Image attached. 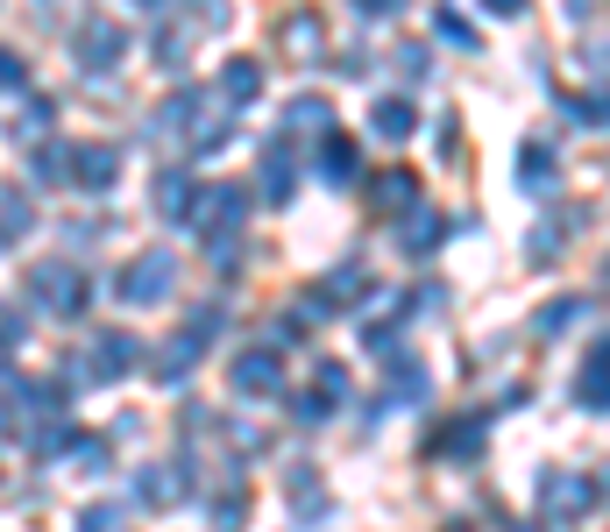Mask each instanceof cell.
Listing matches in <instances>:
<instances>
[{"mask_svg":"<svg viewBox=\"0 0 610 532\" xmlns=\"http://www.w3.org/2000/svg\"><path fill=\"white\" fill-rule=\"evenodd\" d=\"M121 519H128V511H121V504H92V511H86V525H79V532H114V525H121Z\"/></svg>","mask_w":610,"mask_h":532,"instance_id":"21","label":"cell"},{"mask_svg":"<svg viewBox=\"0 0 610 532\" xmlns=\"http://www.w3.org/2000/svg\"><path fill=\"white\" fill-rule=\"evenodd\" d=\"M519 178H532V185L547 193V185H554V149H540V142H532L525 157H519Z\"/></svg>","mask_w":610,"mask_h":532,"instance_id":"14","label":"cell"},{"mask_svg":"<svg viewBox=\"0 0 610 532\" xmlns=\"http://www.w3.org/2000/svg\"><path fill=\"white\" fill-rule=\"evenodd\" d=\"M362 8H391V0H362Z\"/></svg>","mask_w":610,"mask_h":532,"instance_id":"27","label":"cell"},{"mask_svg":"<svg viewBox=\"0 0 610 532\" xmlns=\"http://www.w3.org/2000/svg\"><path fill=\"white\" fill-rule=\"evenodd\" d=\"M370 128H376V136H391V142H405L412 136V107L405 100H384V107L370 114Z\"/></svg>","mask_w":610,"mask_h":532,"instance_id":"10","label":"cell"},{"mask_svg":"<svg viewBox=\"0 0 610 532\" xmlns=\"http://www.w3.org/2000/svg\"><path fill=\"white\" fill-rule=\"evenodd\" d=\"M540 497H547V511H561V519H582V511H597V483L589 476H547Z\"/></svg>","mask_w":610,"mask_h":532,"instance_id":"3","label":"cell"},{"mask_svg":"<svg viewBox=\"0 0 610 532\" xmlns=\"http://www.w3.org/2000/svg\"><path fill=\"white\" fill-rule=\"evenodd\" d=\"M490 8H498V14H511V8H519V0H490Z\"/></svg>","mask_w":610,"mask_h":532,"instance_id":"26","label":"cell"},{"mask_svg":"<svg viewBox=\"0 0 610 532\" xmlns=\"http://www.w3.org/2000/svg\"><path fill=\"white\" fill-rule=\"evenodd\" d=\"M193 199H199V185H193V178H178V170H164V178H157V214L185 220V214H193Z\"/></svg>","mask_w":610,"mask_h":532,"instance_id":"6","label":"cell"},{"mask_svg":"<svg viewBox=\"0 0 610 532\" xmlns=\"http://www.w3.org/2000/svg\"><path fill=\"white\" fill-rule=\"evenodd\" d=\"M8 86L22 92V57H8V50H0V92H8Z\"/></svg>","mask_w":610,"mask_h":532,"instance_id":"24","label":"cell"},{"mask_svg":"<svg viewBox=\"0 0 610 532\" xmlns=\"http://www.w3.org/2000/svg\"><path fill=\"white\" fill-rule=\"evenodd\" d=\"M327 170H334V178H348V170H355V149H348V142H327Z\"/></svg>","mask_w":610,"mask_h":532,"instance_id":"23","label":"cell"},{"mask_svg":"<svg viewBox=\"0 0 610 532\" xmlns=\"http://www.w3.org/2000/svg\"><path fill=\"white\" fill-rule=\"evenodd\" d=\"M193 363H199V334H178V341L164 348L157 376H164V384H178V376H193Z\"/></svg>","mask_w":610,"mask_h":532,"instance_id":"7","label":"cell"},{"mask_svg":"<svg viewBox=\"0 0 610 532\" xmlns=\"http://www.w3.org/2000/svg\"><path fill=\"white\" fill-rule=\"evenodd\" d=\"M79 50H86V65H107V57L121 50V29H114V22H92V29L79 36Z\"/></svg>","mask_w":610,"mask_h":532,"instance_id":"12","label":"cell"},{"mask_svg":"<svg viewBox=\"0 0 610 532\" xmlns=\"http://www.w3.org/2000/svg\"><path fill=\"white\" fill-rule=\"evenodd\" d=\"M292 128H334V107L327 100H292V114H284Z\"/></svg>","mask_w":610,"mask_h":532,"instance_id":"17","label":"cell"},{"mask_svg":"<svg viewBox=\"0 0 610 532\" xmlns=\"http://www.w3.org/2000/svg\"><path fill=\"white\" fill-rule=\"evenodd\" d=\"M29 292H36V306H43V313H79L86 306V277L71 270V263H36Z\"/></svg>","mask_w":610,"mask_h":532,"instance_id":"1","label":"cell"},{"mask_svg":"<svg viewBox=\"0 0 610 532\" xmlns=\"http://www.w3.org/2000/svg\"><path fill=\"white\" fill-rule=\"evenodd\" d=\"M284 384V376H277V355H242V363H235V391L242 397H270Z\"/></svg>","mask_w":610,"mask_h":532,"instance_id":"5","label":"cell"},{"mask_svg":"<svg viewBox=\"0 0 610 532\" xmlns=\"http://www.w3.org/2000/svg\"><path fill=\"white\" fill-rule=\"evenodd\" d=\"M284 43H292L298 57H319V22H313V14H292V29H284Z\"/></svg>","mask_w":610,"mask_h":532,"instance_id":"16","label":"cell"},{"mask_svg":"<svg viewBox=\"0 0 610 532\" xmlns=\"http://www.w3.org/2000/svg\"><path fill=\"white\" fill-rule=\"evenodd\" d=\"M575 397L589 412H603V355H589V370H582V384H575Z\"/></svg>","mask_w":610,"mask_h":532,"instance_id":"19","label":"cell"},{"mask_svg":"<svg viewBox=\"0 0 610 532\" xmlns=\"http://www.w3.org/2000/svg\"><path fill=\"white\" fill-rule=\"evenodd\" d=\"M292 504L305 511V519H319V511H327V497H319V469H292Z\"/></svg>","mask_w":610,"mask_h":532,"instance_id":"11","label":"cell"},{"mask_svg":"<svg viewBox=\"0 0 610 532\" xmlns=\"http://www.w3.org/2000/svg\"><path fill=\"white\" fill-rule=\"evenodd\" d=\"M433 242H441V220H433V214H419V220H405V256H426Z\"/></svg>","mask_w":610,"mask_h":532,"instance_id":"15","label":"cell"},{"mask_svg":"<svg viewBox=\"0 0 610 532\" xmlns=\"http://www.w3.org/2000/svg\"><path fill=\"white\" fill-rule=\"evenodd\" d=\"M29 199H0V242H14V235H29Z\"/></svg>","mask_w":610,"mask_h":532,"instance_id":"18","label":"cell"},{"mask_svg":"<svg viewBox=\"0 0 610 532\" xmlns=\"http://www.w3.org/2000/svg\"><path fill=\"white\" fill-rule=\"evenodd\" d=\"M142 504H170V497H178V483H170V469H142Z\"/></svg>","mask_w":610,"mask_h":532,"instance_id":"20","label":"cell"},{"mask_svg":"<svg viewBox=\"0 0 610 532\" xmlns=\"http://www.w3.org/2000/svg\"><path fill=\"white\" fill-rule=\"evenodd\" d=\"M256 86H263V71H256V57H235V65L220 71V92L227 100H256Z\"/></svg>","mask_w":610,"mask_h":532,"instance_id":"8","label":"cell"},{"mask_svg":"<svg viewBox=\"0 0 610 532\" xmlns=\"http://www.w3.org/2000/svg\"><path fill=\"white\" fill-rule=\"evenodd\" d=\"M142 363V341L136 334H100V348H92V370L86 376H121Z\"/></svg>","mask_w":610,"mask_h":532,"instance_id":"4","label":"cell"},{"mask_svg":"<svg viewBox=\"0 0 610 532\" xmlns=\"http://www.w3.org/2000/svg\"><path fill=\"white\" fill-rule=\"evenodd\" d=\"M242 511H249V497H220V504H214V525H220V532H235V525H242Z\"/></svg>","mask_w":610,"mask_h":532,"instance_id":"22","label":"cell"},{"mask_svg":"<svg viewBox=\"0 0 610 532\" xmlns=\"http://www.w3.org/2000/svg\"><path fill=\"white\" fill-rule=\"evenodd\" d=\"M419 199V178L412 170H391V178H376V206H412Z\"/></svg>","mask_w":610,"mask_h":532,"instance_id":"13","label":"cell"},{"mask_svg":"<svg viewBox=\"0 0 610 532\" xmlns=\"http://www.w3.org/2000/svg\"><path fill=\"white\" fill-rule=\"evenodd\" d=\"M170 277H178V256H170V249H149V256H136V263L121 270V298H128V306H149V298L170 292Z\"/></svg>","mask_w":610,"mask_h":532,"instance_id":"2","label":"cell"},{"mask_svg":"<svg viewBox=\"0 0 610 532\" xmlns=\"http://www.w3.org/2000/svg\"><path fill=\"white\" fill-rule=\"evenodd\" d=\"M263 199H292V157H284V149H270V157H263Z\"/></svg>","mask_w":610,"mask_h":532,"instance_id":"9","label":"cell"},{"mask_svg":"<svg viewBox=\"0 0 610 532\" xmlns=\"http://www.w3.org/2000/svg\"><path fill=\"white\" fill-rule=\"evenodd\" d=\"M441 36H447V43H475V29L462 22V14H441Z\"/></svg>","mask_w":610,"mask_h":532,"instance_id":"25","label":"cell"}]
</instances>
